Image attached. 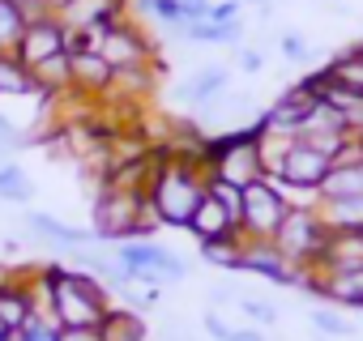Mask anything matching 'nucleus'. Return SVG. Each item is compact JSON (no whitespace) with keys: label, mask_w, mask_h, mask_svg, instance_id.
Segmentation results:
<instances>
[{"label":"nucleus","mask_w":363,"mask_h":341,"mask_svg":"<svg viewBox=\"0 0 363 341\" xmlns=\"http://www.w3.org/2000/svg\"><path fill=\"white\" fill-rule=\"evenodd\" d=\"M206 192L231 214V222L240 226L244 222V188H235V184H227V180H206Z\"/></svg>","instance_id":"nucleus-25"},{"label":"nucleus","mask_w":363,"mask_h":341,"mask_svg":"<svg viewBox=\"0 0 363 341\" xmlns=\"http://www.w3.org/2000/svg\"><path fill=\"white\" fill-rule=\"evenodd\" d=\"M26 226H30V235H35V239L56 243V248H86L90 239H99L94 231L69 226V222H60V218H52V214H43V209H26Z\"/></svg>","instance_id":"nucleus-12"},{"label":"nucleus","mask_w":363,"mask_h":341,"mask_svg":"<svg viewBox=\"0 0 363 341\" xmlns=\"http://www.w3.org/2000/svg\"><path fill=\"white\" fill-rule=\"evenodd\" d=\"M18 337H22V341H60V324H56L48 311H35V316L22 324Z\"/></svg>","instance_id":"nucleus-26"},{"label":"nucleus","mask_w":363,"mask_h":341,"mask_svg":"<svg viewBox=\"0 0 363 341\" xmlns=\"http://www.w3.org/2000/svg\"><path fill=\"white\" fill-rule=\"evenodd\" d=\"M295 269L299 265H312V269H320V260H325V243H329V226L320 222V214L316 209H308V205H295L286 218H282V226L274 231V239H269Z\"/></svg>","instance_id":"nucleus-4"},{"label":"nucleus","mask_w":363,"mask_h":341,"mask_svg":"<svg viewBox=\"0 0 363 341\" xmlns=\"http://www.w3.org/2000/svg\"><path fill=\"white\" fill-rule=\"evenodd\" d=\"M30 77H35V86H39V98H43V103H52L56 94L73 90V56H69V52H60V56H52V60L35 64V69H30Z\"/></svg>","instance_id":"nucleus-16"},{"label":"nucleus","mask_w":363,"mask_h":341,"mask_svg":"<svg viewBox=\"0 0 363 341\" xmlns=\"http://www.w3.org/2000/svg\"><path fill=\"white\" fill-rule=\"evenodd\" d=\"M286 214H291V205L265 180H257V184L244 188V222H240V231L248 239H274V231L282 226Z\"/></svg>","instance_id":"nucleus-7"},{"label":"nucleus","mask_w":363,"mask_h":341,"mask_svg":"<svg viewBox=\"0 0 363 341\" xmlns=\"http://www.w3.org/2000/svg\"><path fill=\"white\" fill-rule=\"evenodd\" d=\"M354 145H359V149H363V128H359V132H354Z\"/></svg>","instance_id":"nucleus-41"},{"label":"nucleus","mask_w":363,"mask_h":341,"mask_svg":"<svg viewBox=\"0 0 363 341\" xmlns=\"http://www.w3.org/2000/svg\"><path fill=\"white\" fill-rule=\"evenodd\" d=\"M320 103H316V94L308 90V81H295V86H286L265 111H261V120H257V128L261 132H274V137H286V141H295L299 137V128L312 120V111H316Z\"/></svg>","instance_id":"nucleus-6"},{"label":"nucleus","mask_w":363,"mask_h":341,"mask_svg":"<svg viewBox=\"0 0 363 341\" xmlns=\"http://www.w3.org/2000/svg\"><path fill=\"white\" fill-rule=\"evenodd\" d=\"M312 328H320V333H329V337H350V320H342V316L329 311V307H316V311H312Z\"/></svg>","instance_id":"nucleus-29"},{"label":"nucleus","mask_w":363,"mask_h":341,"mask_svg":"<svg viewBox=\"0 0 363 341\" xmlns=\"http://www.w3.org/2000/svg\"><path fill=\"white\" fill-rule=\"evenodd\" d=\"M240 13H244L240 0H214V5H210V22H214V26H227V22H235Z\"/></svg>","instance_id":"nucleus-32"},{"label":"nucleus","mask_w":363,"mask_h":341,"mask_svg":"<svg viewBox=\"0 0 363 341\" xmlns=\"http://www.w3.org/2000/svg\"><path fill=\"white\" fill-rule=\"evenodd\" d=\"M210 5H214V0H179V9H184V26L189 22H210Z\"/></svg>","instance_id":"nucleus-34"},{"label":"nucleus","mask_w":363,"mask_h":341,"mask_svg":"<svg viewBox=\"0 0 363 341\" xmlns=\"http://www.w3.org/2000/svg\"><path fill=\"white\" fill-rule=\"evenodd\" d=\"M116 81V69L99 56V52H77L73 56V90L90 94V98H103Z\"/></svg>","instance_id":"nucleus-13"},{"label":"nucleus","mask_w":363,"mask_h":341,"mask_svg":"<svg viewBox=\"0 0 363 341\" xmlns=\"http://www.w3.org/2000/svg\"><path fill=\"white\" fill-rule=\"evenodd\" d=\"M150 205L158 214L162 226H175V231H189L193 222V209L201 205L206 197V175H197V170H189L184 162H175L167 158L158 170H154V180H150Z\"/></svg>","instance_id":"nucleus-2"},{"label":"nucleus","mask_w":363,"mask_h":341,"mask_svg":"<svg viewBox=\"0 0 363 341\" xmlns=\"http://www.w3.org/2000/svg\"><path fill=\"white\" fill-rule=\"evenodd\" d=\"M261 64H265V56H261L257 47H244V52H240V69H244V73H261Z\"/></svg>","instance_id":"nucleus-37"},{"label":"nucleus","mask_w":363,"mask_h":341,"mask_svg":"<svg viewBox=\"0 0 363 341\" xmlns=\"http://www.w3.org/2000/svg\"><path fill=\"white\" fill-rule=\"evenodd\" d=\"M240 273H257V277H265L274 286H295V265L269 239H248L244 260H240Z\"/></svg>","instance_id":"nucleus-10"},{"label":"nucleus","mask_w":363,"mask_h":341,"mask_svg":"<svg viewBox=\"0 0 363 341\" xmlns=\"http://www.w3.org/2000/svg\"><path fill=\"white\" fill-rule=\"evenodd\" d=\"M22 35V18L13 9V0H0V52H13Z\"/></svg>","instance_id":"nucleus-27"},{"label":"nucleus","mask_w":363,"mask_h":341,"mask_svg":"<svg viewBox=\"0 0 363 341\" xmlns=\"http://www.w3.org/2000/svg\"><path fill=\"white\" fill-rule=\"evenodd\" d=\"M26 145V137L18 132V124H9L5 115H0V154H9V149H22Z\"/></svg>","instance_id":"nucleus-33"},{"label":"nucleus","mask_w":363,"mask_h":341,"mask_svg":"<svg viewBox=\"0 0 363 341\" xmlns=\"http://www.w3.org/2000/svg\"><path fill=\"white\" fill-rule=\"evenodd\" d=\"M60 341H103L99 328H60Z\"/></svg>","instance_id":"nucleus-38"},{"label":"nucleus","mask_w":363,"mask_h":341,"mask_svg":"<svg viewBox=\"0 0 363 341\" xmlns=\"http://www.w3.org/2000/svg\"><path fill=\"white\" fill-rule=\"evenodd\" d=\"M278 56L291 60V64H303V60L312 56V47H308V39H303L299 30H286V35L278 39Z\"/></svg>","instance_id":"nucleus-28"},{"label":"nucleus","mask_w":363,"mask_h":341,"mask_svg":"<svg viewBox=\"0 0 363 341\" xmlns=\"http://www.w3.org/2000/svg\"><path fill=\"white\" fill-rule=\"evenodd\" d=\"M99 56H103L111 69H133V64H154V60H162V56H158V43L145 35V26H141L133 13H124L120 22H111V26L103 30Z\"/></svg>","instance_id":"nucleus-5"},{"label":"nucleus","mask_w":363,"mask_h":341,"mask_svg":"<svg viewBox=\"0 0 363 341\" xmlns=\"http://www.w3.org/2000/svg\"><path fill=\"white\" fill-rule=\"evenodd\" d=\"M9 333H13V328H9V324H5V320H0V341H5V337H9Z\"/></svg>","instance_id":"nucleus-40"},{"label":"nucleus","mask_w":363,"mask_h":341,"mask_svg":"<svg viewBox=\"0 0 363 341\" xmlns=\"http://www.w3.org/2000/svg\"><path fill=\"white\" fill-rule=\"evenodd\" d=\"M227 86H231V73H227V64H206L193 81H184L179 86V98H184L189 107H214L223 94H227Z\"/></svg>","instance_id":"nucleus-14"},{"label":"nucleus","mask_w":363,"mask_h":341,"mask_svg":"<svg viewBox=\"0 0 363 341\" xmlns=\"http://www.w3.org/2000/svg\"><path fill=\"white\" fill-rule=\"evenodd\" d=\"M35 197V184L30 175L18 166V162H0V201H13V205H26Z\"/></svg>","instance_id":"nucleus-24"},{"label":"nucleus","mask_w":363,"mask_h":341,"mask_svg":"<svg viewBox=\"0 0 363 341\" xmlns=\"http://www.w3.org/2000/svg\"><path fill=\"white\" fill-rule=\"evenodd\" d=\"M342 197H363V162H333L320 184V201H342Z\"/></svg>","instance_id":"nucleus-19"},{"label":"nucleus","mask_w":363,"mask_h":341,"mask_svg":"<svg viewBox=\"0 0 363 341\" xmlns=\"http://www.w3.org/2000/svg\"><path fill=\"white\" fill-rule=\"evenodd\" d=\"M5 341H22V337H18V333H9V337H5Z\"/></svg>","instance_id":"nucleus-42"},{"label":"nucleus","mask_w":363,"mask_h":341,"mask_svg":"<svg viewBox=\"0 0 363 341\" xmlns=\"http://www.w3.org/2000/svg\"><path fill=\"white\" fill-rule=\"evenodd\" d=\"M158 77H162V60L154 64H133V69H116V81L103 98H120V103H141L150 107L154 90H158Z\"/></svg>","instance_id":"nucleus-11"},{"label":"nucleus","mask_w":363,"mask_h":341,"mask_svg":"<svg viewBox=\"0 0 363 341\" xmlns=\"http://www.w3.org/2000/svg\"><path fill=\"white\" fill-rule=\"evenodd\" d=\"M0 94H39L30 69H22L13 52H0Z\"/></svg>","instance_id":"nucleus-23"},{"label":"nucleus","mask_w":363,"mask_h":341,"mask_svg":"<svg viewBox=\"0 0 363 341\" xmlns=\"http://www.w3.org/2000/svg\"><path fill=\"white\" fill-rule=\"evenodd\" d=\"M184 39L189 43H223V26H214V22H189Z\"/></svg>","instance_id":"nucleus-31"},{"label":"nucleus","mask_w":363,"mask_h":341,"mask_svg":"<svg viewBox=\"0 0 363 341\" xmlns=\"http://www.w3.org/2000/svg\"><path fill=\"white\" fill-rule=\"evenodd\" d=\"M189 231H193V239H197V243H210V239H227V235H235L240 226H235V222H231V214H227L210 192H206V197H201V205L193 209Z\"/></svg>","instance_id":"nucleus-15"},{"label":"nucleus","mask_w":363,"mask_h":341,"mask_svg":"<svg viewBox=\"0 0 363 341\" xmlns=\"http://www.w3.org/2000/svg\"><path fill=\"white\" fill-rule=\"evenodd\" d=\"M329 158L320 154V149H312V145H303V141H291L286 149H282V158H278V175L295 188V192H320V184H325V175H329Z\"/></svg>","instance_id":"nucleus-8"},{"label":"nucleus","mask_w":363,"mask_h":341,"mask_svg":"<svg viewBox=\"0 0 363 341\" xmlns=\"http://www.w3.org/2000/svg\"><path fill=\"white\" fill-rule=\"evenodd\" d=\"M65 43H69V22L56 13V18H43V22L22 26L13 56L22 60V69H35V64L52 60V56H60V52H65Z\"/></svg>","instance_id":"nucleus-9"},{"label":"nucleus","mask_w":363,"mask_h":341,"mask_svg":"<svg viewBox=\"0 0 363 341\" xmlns=\"http://www.w3.org/2000/svg\"><path fill=\"white\" fill-rule=\"evenodd\" d=\"M210 180H227L235 188H248L265 180V154H261V128H235L223 137H210Z\"/></svg>","instance_id":"nucleus-3"},{"label":"nucleus","mask_w":363,"mask_h":341,"mask_svg":"<svg viewBox=\"0 0 363 341\" xmlns=\"http://www.w3.org/2000/svg\"><path fill=\"white\" fill-rule=\"evenodd\" d=\"M39 269L48 282V316L60 328H99V320L111 307L107 286L82 269H65V265H39Z\"/></svg>","instance_id":"nucleus-1"},{"label":"nucleus","mask_w":363,"mask_h":341,"mask_svg":"<svg viewBox=\"0 0 363 341\" xmlns=\"http://www.w3.org/2000/svg\"><path fill=\"white\" fill-rule=\"evenodd\" d=\"M320 222L329 231H363V197H342V201H320L316 205Z\"/></svg>","instance_id":"nucleus-21"},{"label":"nucleus","mask_w":363,"mask_h":341,"mask_svg":"<svg viewBox=\"0 0 363 341\" xmlns=\"http://www.w3.org/2000/svg\"><path fill=\"white\" fill-rule=\"evenodd\" d=\"M325 73H329L337 86H346V90H359V94H363V43H350V47L333 52V56H329V64H325Z\"/></svg>","instance_id":"nucleus-20"},{"label":"nucleus","mask_w":363,"mask_h":341,"mask_svg":"<svg viewBox=\"0 0 363 341\" xmlns=\"http://www.w3.org/2000/svg\"><path fill=\"white\" fill-rule=\"evenodd\" d=\"M99 337L103 341H145L150 328H145L141 311H133V307H107V316L99 320Z\"/></svg>","instance_id":"nucleus-18"},{"label":"nucleus","mask_w":363,"mask_h":341,"mask_svg":"<svg viewBox=\"0 0 363 341\" xmlns=\"http://www.w3.org/2000/svg\"><path fill=\"white\" fill-rule=\"evenodd\" d=\"M320 299H329L333 307L363 311V265H359V269H342V273H325Z\"/></svg>","instance_id":"nucleus-17"},{"label":"nucleus","mask_w":363,"mask_h":341,"mask_svg":"<svg viewBox=\"0 0 363 341\" xmlns=\"http://www.w3.org/2000/svg\"><path fill=\"white\" fill-rule=\"evenodd\" d=\"M240 43H244V22L235 18V22L223 26V47H240Z\"/></svg>","instance_id":"nucleus-36"},{"label":"nucleus","mask_w":363,"mask_h":341,"mask_svg":"<svg viewBox=\"0 0 363 341\" xmlns=\"http://www.w3.org/2000/svg\"><path fill=\"white\" fill-rule=\"evenodd\" d=\"M244 248H248V235L235 231V235H227V239H210V243H201V260H210V265H218V269H240Z\"/></svg>","instance_id":"nucleus-22"},{"label":"nucleus","mask_w":363,"mask_h":341,"mask_svg":"<svg viewBox=\"0 0 363 341\" xmlns=\"http://www.w3.org/2000/svg\"><path fill=\"white\" fill-rule=\"evenodd\" d=\"M240 311L252 320V324H278V307L274 303H265V299H240Z\"/></svg>","instance_id":"nucleus-30"},{"label":"nucleus","mask_w":363,"mask_h":341,"mask_svg":"<svg viewBox=\"0 0 363 341\" xmlns=\"http://www.w3.org/2000/svg\"><path fill=\"white\" fill-rule=\"evenodd\" d=\"M227 341H265V337H261V328H235Z\"/></svg>","instance_id":"nucleus-39"},{"label":"nucleus","mask_w":363,"mask_h":341,"mask_svg":"<svg viewBox=\"0 0 363 341\" xmlns=\"http://www.w3.org/2000/svg\"><path fill=\"white\" fill-rule=\"evenodd\" d=\"M201 324H206V333H210L214 341H227V337L235 333V328H231V324H227V320H223L218 311H206V320H201Z\"/></svg>","instance_id":"nucleus-35"}]
</instances>
